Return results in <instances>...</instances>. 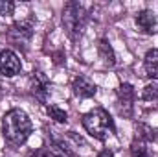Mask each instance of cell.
I'll return each instance as SVG.
<instances>
[{
	"label": "cell",
	"instance_id": "obj_1",
	"mask_svg": "<svg viewBox=\"0 0 158 157\" xmlns=\"http://www.w3.org/2000/svg\"><path fill=\"white\" fill-rule=\"evenodd\" d=\"M2 133L9 144L22 146L33 133V122L24 109L13 107L2 117Z\"/></svg>",
	"mask_w": 158,
	"mask_h": 157
},
{
	"label": "cell",
	"instance_id": "obj_2",
	"mask_svg": "<svg viewBox=\"0 0 158 157\" xmlns=\"http://www.w3.org/2000/svg\"><path fill=\"white\" fill-rule=\"evenodd\" d=\"M81 124L85 128V131L98 139V141H105L107 137L116 133V124L114 118L110 117V113L103 107H94L88 113H85L81 118Z\"/></svg>",
	"mask_w": 158,
	"mask_h": 157
},
{
	"label": "cell",
	"instance_id": "obj_3",
	"mask_svg": "<svg viewBox=\"0 0 158 157\" xmlns=\"http://www.w3.org/2000/svg\"><path fill=\"white\" fill-rule=\"evenodd\" d=\"M85 7L79 2H68L63 7V26L66 30V34L76 39L77 35H81L83 26H85Z\"/></svg>",
	"mask_w": 158,
	"mask_h": 157
},
{
	"label": "cell",
	"instance_id": "obj_4",
	"mask_svg": "<svg viewBox=\"0 0 158 157\" xmlns=\"http://www.w3.org/2000/svg\"><path fill=\"white\" fill-rule=\"evenodd\" d=\"M134 98H136V92H134V87L131 83H121L116 91V102H118V109L119 115H123L125 118L132 117V111H134Z\"/></svg>",
	"mask_w": 158,
	"mask_h": 157
},
{
	"label": "cell",
	"instance_id": "obj_5",
	"mask_svg": "<svg viewBox=\"0 0 158 157\" xmlns=\"http://www.w3.org/2000/svg\"><path fill=\"white\" fill-rule=\"evenodd\" d=\"M22 70V61L17 56V52H13L11 48H4L0 52V74L4 78H15L17 74H20Z\"/></svg>",
	"mask_w": 158,
	"mask_h": 157
},
{
	"label": "cell",
	"instance_id": "obj_6",
	"mask_svg": "<svg viewBox=\"0 0 158 157\" xmlns=\"http://www.w3.org/2000/svg\"><path fill=\"white\" fill-rule=\"evenodd\" d=\"M31 34H33V22L31 20H20V22H15L9 28L7 37L17 46H26L31 39Z\"/></svg>",
	"mask_w": 158,
	"mask_h": 157
},
{
	"label": "cell",
	"instance_id": "obj_7",
	"mask_svg": "<svg viewBox=\"0 0 158 157\" xmlns=\"http://www.w3.org/2000/svg\"><path fill=\"white\" fill-rule=\"evenodd\" d=\"M134 22H136V28L142 34L153 35V34L158 32V19H156V15H155V11H151V9L138 11L136 17H134Z\"/></svg>",
	"mask_w": 158,
	"mask_h": 157
},
{
	"label": "cell",
	"instance_id": "obj_8",
	"mask_svg": "<svg viewBox=\"0 0 158 157\" xmlns=\"http://www.w3.org/2000/svg\"><path fill=\"white\" fill-rule=\"evenodd\" d=\"M50 79L46 78L44 72L40 70H35L31 74V92L35 94V98L40 100V102H46L48 96H50Z\"/></svg>",
	"mask_w": 158,
	"mask_h": 157
},
{
	"label": "cell",
	"instance_id": "obj_9",
	"mask_svg": "<svg viewBox=\"0 0 158 157\" xmlns=\"http://www.w3.org/2000/svg\"><path fill=\"white\" fill-rule=\"evenodd\" d=\"M72 91H74V94H76L77 98L86 100V98L96 96L98 87H96V85H94L88 78H85V76H76L74 81H72Z\"/></svg>",
	"mask_w": 158,
	"mask_h": 157
},
{
	"label": "cell",
	"instance_id": "obj_10",
	"mask_svg": "<svg viewBox=\"0 0 158 157\" xmlns=\"http://www.w3.org/2000/svg\"><path fill=\"white\" fill-rule=\"evenodd\" d=\"M143 70L147 78L158 79V48L147 50V54L143 56Z\"/></svg>",
	"mask_w": 158,
	"mask_h": 157
},
{
	"label": "cell",
	"instance_id": "obj_11",
	"mask_svg": "<svg viewBox=\"0 0 158 157\" xmlns=\"http://www.w3.org/2000/svg\"><path fill=\"white\" fill-rule=\"evenodd\" d=\"M98 56L107 67H114L116 65V54H114V48L109 43V39H99V43H98Z\"/></svg>",
	"mask_w": 158,
	"mask_h": 157
},
{
	"label": "cell",
	"instance_id": "obj_12",
	"mask_svg": "<svg viewBox=\"0 0 158 157\" xmlns=\"http://www.w3.org/2000/svg\"><path fill=\"white\" fill-rule=\"evenodd\" d=\"M136 135H134V139H140V141H143V142H158V129L156 128H151V126H147V124H136Z\"/></svg>",
	"mask_w": 158,
	"mask_h": 157
},
{
	"label": "cell",
	"instance_id": "obj_13",
	"mask_svg": "<svg viewBox=\"0 0 158 157\" xmlns=\"http://www.w3.org/2000/svg\"><path fill=\"white\" fill-rule=\"evenodd\" d=\"M131 157H153V154H151L147 142H143L140 139H134L131 142Z\"/></svg>",
	"mask_w": 158,
	"mask_h": 157
},
{
	"label": "cell",
	"instance_id": "obj_14",
	"mask_svg": "<svg viewBox=\"0 0 158 157\" xmlns=\"http://www.w3.org/2000/svg\"><path fill=\"white\" fill-rule=\"evenodd\" d=\"M46 111H48L50 118H53L57 124H66V122H68V113H66L64 109H61L59 105H55V104L48 105V107H46Z\"/></svg>",
	"mask_w": 158,
	"mask_h": 157
},
{
	"label": "cell",
	"instance_id": "obj_15",
	"mask_svg": "<svg viewBox=\"0 0 158 157\" xmlns=\"http://www.w3.org/2000/svg\"><path fill=\"white\" fill-rule=\"evenodd\" d=\"M142 100L143 102H156L158 100V85L156 83H147L142 91Z\"/></svg>",
	"mask_w": 158,
	"mask_h": 157
},
{
	"label": "cell",
	"instance_id": "obj_16",
	"mask_svg": "<svg viewBox=\"0 0 158 157\" xmlns=\"http://www.w3.org/2000/svg\"><path fill=\"white\" fill-rule=\"evenodd\" d=\"M15 13V2L11 0H0V15L2 17H11Z\"/></svg>",
	"mask_w": 158,
	"mask_h": 157
},
{
	"label": "cell",
	"instance_id": "obj_17",
	"mask_svg": "<svg viewBox=\"0 0 158 157\" xmlns=\"http://www.w3.org/2000/svg\"><path fill=\"white\" fill-rule=\"evenodd\" d=\"M28 157H52L48 154V150L46 148H39V150H33V152H30Z\"/></svg>",
	"mask_w": 158,
	"mask_h": 157
},
{
	"label": "cell",
	"instance_id": "obj_18",
	"mask_svg": "<svg viewBox=\"0 0 158 157\" xmlns=\"http://www.w3.org/2000/svg\"><path fill=\"white\" fill-rule=\"evenodd\" d=\"M98 157H114V154H112L109 148H105V150H101V152L98 154Z\"/></svg>",
	"mask_w": 158,
	"mask_h": 157
},
{
	"label": "cell",
	"instance_id": "obj_19",
	"mask_svg": "<svg viewBox=\"0 0 158 157\" xmlns=\"http://www.w3.org/2000/svg\"><path fill=\"white\" fill-rule=\"evenodd\" d=\"M2 92H4V87H2V83H0V96H2Z\"/></svg>",
	"mask_w": 158,
	"mask_h": 157
}]
</instances>
